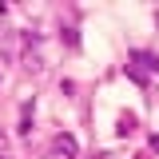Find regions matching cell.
I'll return each instance as SVG.
<instances>
[{"instance_id":"obj_5","label":"cell","mask_w":159,"mask_h":159,"mask_svg":"<svg viewBox=\"0 0 159 159\" xmlns=\"http://www.w3.org/2000/svg\"><path fill=\"white\" fill-rule=\"evenodd\" d=\"M20 131H32V107H24V119H20Z\"/></svg>"},{"instance_id":"obj_3","label":"cell","mask_w":159,"mask_h":159,"mask_svg":"<svg viewBox=\"0 0 159 159\" xmlns=\"http://www.w3.org/2000/svg\"><path fill=\"white\" fill-rule=\"evenodd\" d=\"M119 135H131L135 131V116H119V127H116Z\"/></svg>"},{"instance_id":"obj_2","label":"cell","mask_w":159,"mask_h":159,"mask_svg":"<svg viewBox=\"0 0 159 159\" xmlns=\"http://www.w3.org/2000/svg\"><path fill=\"white\" fill-rule=\"evenodd\" d=\"M52 151H56L60 159H76L80 155V143L72 135H56V143H52Z\"/></svg>"},{"instance_id":"obj_4","label":"cell","mask_w":159,"mask_h":159,"mask_svg":"<svg viewBox=\"0 0 159 159\" xmlns=\"http://www.w3.org/2000/svg\"><path fill=\"white\" fill-rule=\"evenodd\" d=\"M24 68H28V72H44V60H40L36 52H28V56H24Z\"/></svg>"},{"instance_id":"obj_6","label":"cell","mask_w":159,"mask_h":159,"mask_svg":"<svg viewBox=\"0 0 159 159\" xmlns=\"http://www.w3.org/2000/svg\"><path fill=\"white\" fill-rule=\"evenodd\" d=\"M0 159H8V155H4V151H0Z\"/></svg>"},{"instance_id":"obj_1","label":"cell","mask_w":159,"mask_h":159,"mask_svg":"<svg viewBox=\"0 0 159 159\" xmlns=\"http://www.w3.org/2000/svg\"><path fill=\"white\" fill-rule=\"evenodd\" d=\"M147 72H159V56H151V52H131L127 76L135 80V84H147Z\"/></svg>"}]
</instances>
